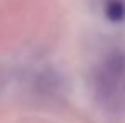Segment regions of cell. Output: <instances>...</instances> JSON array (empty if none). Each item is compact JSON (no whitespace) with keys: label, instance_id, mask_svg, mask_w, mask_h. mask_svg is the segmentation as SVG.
<instances>
[{"label":"cell","instance_id":"obj_1","mask_svg":"<svg viewBox=\"0 0 125 123\" xmlns=\"http://www.w3.org/2000/svg\"><path fill=\"white\" fill-rule=\"evenodd\" d=\"M125 73V54L120 51H113L96 74V93L100 98L108 100L117 91L118 84L124 78Z\"/></svg>","mask_w":125,"mask_h":123},{"label":"cell","instance_id":"obj_2","mask_svg":"<svg viewBox=\"0 0 125 123\" xmlns=\"http://www.w3.org/2000/svg\"><path fill=\"white\" fill-rule=\"evenodd\" d=\"M105 15L112 22H120L125 19V2L124 0H108L105 5Z\"/></svg>","mask_w":125,"mask_h":123}]
</instances>
